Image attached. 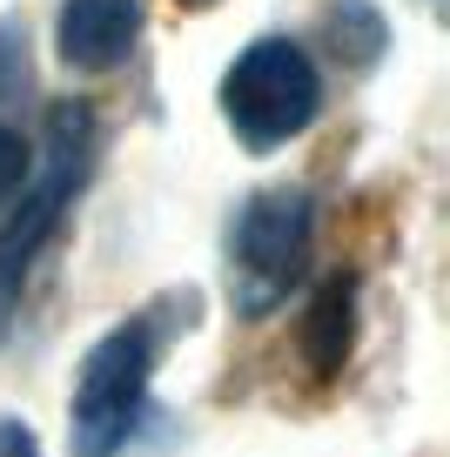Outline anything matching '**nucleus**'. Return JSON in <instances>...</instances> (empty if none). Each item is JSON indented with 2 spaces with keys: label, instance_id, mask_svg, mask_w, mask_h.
<instances>
[{
  "label": "nucleus",
  "instance_id": "f257e3e1",
  "mask_svg": "<svg viewBox=\"0 0 450 457\" xmlns=\"http://www.w3.org/2000/svg\"><path fill=\"white\" fill-rule=\"evenodd\" d=\"M316 108H323L316 61L303 54L296 41H282V34L242 47L236 68H229V81H222V114H229V129H236L242 148H255V155H262V148L296 142V135L316 121Z\"/></svg>",
  "mask_w": 450,
  "mask_h": 457
},
{
  "label": "nucleus",
  "instance_id": "7ed1b4c3",
  "mask_svg": "<svg viewBox=\"0 0 450 457\" xmlns=\"http://www.w3.org/2000/svg\"><path fill=\"white\" fill-rule=\"evenodd\" d=\"M310 262V195L303 188H262L242 202L236 228H229V276H236V303L249 316L276 310L296 289Z\"/></svg>",
  "mask_w": 450,
  "mask_h": 457
},
{
  "label": "nucleus",
  "instance_id": "1a4fd4ad",
  "mask_svg": "<svg viewBox=\"0 0 450 457\" xmlns=\"http://www.w3.org/2000/svg\"><path fill=\"white\" fill-rule=\"evenodd\" d=\"M0 310H7V296H0Z\"/></svg>",
  "mask_w": 450,
  "mask_h": 457
},
{
  "label": "nucleus",
  "instance_id": "f03ea898",
  "mask_svg": "<svg viewBox=\"0 0 450 457\" xmlns=\"http://www.w3.org/2000/svg\"><path fill=\"white\" fill-rule=\"evenodd\" d=\"M148 370H155V323H148V316L108 329V337L88 350L74 403H68L74 457H114L135 437L141 403H148Z\"/></svg>",
  "mask_w": 450,
  "mask_h": 457
},
{
  "label": "nucleus",
  "instance_id": "6e6552de",
  "mask_svg": "<svg viewBox=\"0 0 450 457\" xmlns=\"http://www.w3.org/2000/svg\"><path fill=\"white\" fill-rule=\"evenodd\" d=\"M0 457H41L34 430H28V424H14V417H0Z\"/></svg>",
  "mask_w": 450,
  "mask_h": 457
},
{
  "label": "nucleus",
  "instance_id": "20e7f679",
  "mask_svg": "<svg viewBox=\"0 0 450 457\" xmlns=\"http://www.w3.org/2000/svg\"><path fill=\"white\" fill-rule=\"evenodd\" d=\"M88 135H95V114H88L81 101H61L54 121H47V169H41V182L28 188L21 215L7 222V236H0V296H14V289H21L28 262L41 256V243L54 236L68 195L81 188V175H88Z\"/></svg>",
  "mask_w": 450,
  "mask_h": 457
},
{
  "label": "nucleus",
  "instance_id": "0eeeda50",
  "mask_svg": "<svg viewBox=\"0 0 450 457\" xmlns=\"http://www.w3.org/2000/svg\"><path fill=\"white\" fill-rule=\"evenodd\" d=\"M14 188H28V142L0 121V202L14 195Z\"/></svg>",
  "mask_w": 450,
  "mask_h": 457
},
{
  "label": "nucleus",
  "instance_id": "423d86ee",
  "mask_svg": "<svg viewBox=\"0 0 450 457\" xmlns=\"http://www.w3.org/2000/svg\"><path fill=\"white\" fill-rule=\"evenodd\" d=\"M343 343H350V283H329L323 303H316V329H310V350L323 370H337Z\"/></svg>",
  "mask_w": 450,
  "mask_h": 457
},
{
  "label": "nucleus",
  "instance_id": "39448f33",
  "mask_svg": "<svg viewBox=\"0 0 450 457\" xmlns=\"http://www.w3.org/2000/svg\"><path fill=\"white\" fill-rule=\"evenodd\" d=\"M141 34V0H61V28H54V47L68 68H114L128 61Z\"/></svg>",
  "mask_w": 450,
  "mask_h": 457
}]
</instances>
